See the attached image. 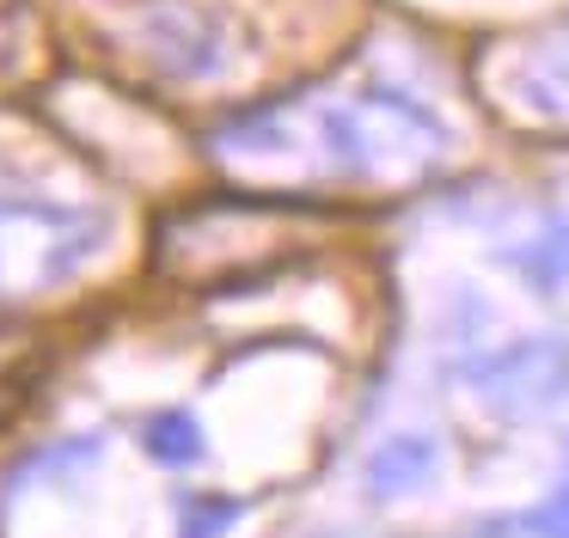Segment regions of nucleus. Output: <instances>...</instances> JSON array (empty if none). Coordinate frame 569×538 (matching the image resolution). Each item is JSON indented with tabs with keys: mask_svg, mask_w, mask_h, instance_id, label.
Segmentation results:
<instances>
[{
	"mask_svg": "<svg viewBox=\"0 0 569 538\" xmlns=\"http://www.w3.org/2000/svg\"><path fill=\"white\" fill-rule=\"evenodd\" d=\"M447 153L435 110L392 86L295 92L214 129V159L282 183H410Z\"/></svg>",
	"mask_w": 569,
	"mask_h": 538,
	"instance_id": "nucleus-1",
	"label": "nucleus"
},
{
	"mask_svg": "<svg viewBox=\"0 0 569 538\" xmlns=\"http://www.w3.org/2000/svg\"><path fill=\"white\" fill-rule=\"evenodd\" d=\"M99 245L104 215L92 202L43 183H0V306L56 293L99 257Z\"/></svg>",
	"mask_w": 569,
	"mask_h": 538,
	"instance_id": "nucleus-2",
	"label": "nucleus"
},
{
	"mask_svg": "<svg viewBox=\"0 0 569 538\" xmlns=\"http://www.w3.org/2000/svg\"><path fill=\"white\" fill-rule=\"evenodd\" d=\"M136 49L166 80H221L239 61V31L202 0H148L136 12Z\"/></svg>",
	"mask_w": 569,
	"mask_h": 538,
	"instance_id": "nucleus-3",
	"label": "nucleus"
},
{
	"mask_svg": "<svg viewBox=\"0 0 569 538\" xmlns=\"http://www.w3.org/2000/svg\"><path fill=\"white\" fill-rule=\"evenodd\" d=\"M502 98L527 122L569 129V19H557L551 31L520 43V56L508 61V73H502Z\"/></svg>",
	"mask_w": 569,
	"mask_h": 538,
	"instance_id": "nucleus-4",
	"label": "nucleus"
},
{
	"mask_svg": "<svg viewBox=\"0 0 569 538\" xmlns=\"http://www.w3.org/2000/svg\"><path fill=\"white\" fill-rule=\"evenodd\" d=\"M435 465H441V447L429 435H392L368 459V484H373V496H405V489L429 484Z\"/></svg>",
	"mask_w": 569,
	"mask_h": 538,
	"instance_id": "nucleus-5",
	"label": "nucleus"
},
{
	"mask_svg": "<svg viewBox=\"0 0 569 538\" xmlns=\"http://www.w3.org/2000/svg\"><path fill=\"white\" fill-rule=\"evenodd\" d=\"M515 269L532 281L539 293H557L569 281V220H557L551 232H539L532 245H520L515 251Z\"/></svg>",
	"mask_w": 569,
	"mask_h": 538,
	"instance_id": "nucleus-6",
	"label": "nucleus"
},
{
	"mask_svg": "<svg viewBox=\"0 0 569 538\" xmlns=\"http://www.w3.org/2000/svg\"><path fill=\"white\" fill-rule=\"evenodd\" d=\"M148 452H153V459H166V465L202 459V422L190 410H160L148 422Z\"/></svg>",
	"mask_w": 569,
	"mask_h": 538,
	"instance_id": "nucleus-7",
	"label": "nucleus"
},
{
	"mask_svg": "<svg viewBox=\"0 0 569 538\" xmlns=\"http://www.w3.org/2000/svg\"><path fill=\"white\" fill-rule=\"evenodd\" d=\"M527 532L532 538H569V484L557 489L551 501H539V508L527 514Z\"/></svg>",
	"mask_w": 569,
	"mask_h": 538,
	"instance_id": "nucleus-8",
	"label": "nucleus"
},
{
	"mask_svg": "<svg viewBox=\"0 0 569 538\" xmlns=\"http://www.w3.org/2000/svg\"><path fill=\"white\" fill-rule=\"evenodd\" d=\"M233 501H197V514L184 508V538H221V526L233 520Z\"/></svg>",
	"mask_w": 569,
	"mask_h": 538,
	"instance_id": "nucleus-9",
	"label": "nucleus"
},
{
	"mask_svg": "<svg viewBox=\"0 0 569 538\" xmlns=\"http://www.w3.org/2000/svg\"><path fill=\"white\" fill-rule=\"evenodd\" d=\"M26 373H31V355L19 349V342L0 337V391H19V386H26Z\"/></svg>",
	"mask_w": 569,
	"mask_h": 538,
	"instance_id": "nucleus-10",
	"label": "nucleus"
},
{
	"mask_svg": "<svg viewBox=\"0 0 569 538\" xmlns=\"http://www.w3.org/2000/svg\"><path fill=\"white\" fill-rule=\"evenodd\" d=\"M13 37H19V7L0 0V68H7V56H13Z\"/></svg>",
	"mask_w": 569,
	"mask_h": 538,
	"instance_id": "nucleus-11",
	"label": "nucleus"
}]
</instances>
